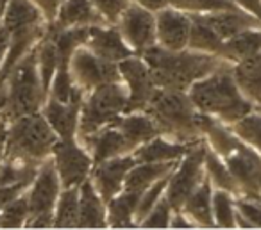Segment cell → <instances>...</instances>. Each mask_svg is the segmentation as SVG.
I'll return each instance as SVG.
<instances>
[{"instance_id": "6da1fadb", "label": "cell", "mask_w": 261, "mask_h": 230, "mask_svg": "<svg viewBox=\"0 0 261 230\" xmlns=\"http://www.w3.org/2000/svg\"><path fill=\"white\" fill-rule=\"evenodd\" d=\"M140 55L152 70L154 82L158 88L177 91H188L193 82L217 72L218 68L231 65L217 54L197 52L192 48L172 52L161 48L160 45L147 48Z\"/></svg>"}, {"instance_id": "7a4b0ae2", "label": "cell", "mask_w": 261, "mask_h": 230, "mask_svg": "<svg viewBox=\"0 0 261 230\" xmlns=\"http://www.w3.org/2000/svg\"><path fill=\"white\" fill-rule=\"evenodd\" d=\"M145 111L163 136L188 145L204 139L202 130L207 114L197 109L188 91L156 88Z\"/></svg>"}, {"instance_id": "3957f363", "label": "cell", "mask_w": 261, "mask_h": 230, "mask_svg": "<svg viewBox=\"0 0 261 230\" xmlns=\"http://www.w3.org/2000/svg\"><path fill=\"white\" fill-rule=\"evenodd\" d=\"M188 95L200 112L225 125H232L256 109L240 91L232 75V65L218 68L217 72L193 82Z\"/></svg>"}, {"instance_id": "277c9868", "label": "cell", "mask_w": 261, "mask_h": 230, "mask_svg": "<svg viewBox=\"0 0 261 230\" xmlns=\"http://www.w3.org/2000/svg\"><path fill=\"white\" fill-rule=\"evenodd\" d=\"M58 134L40 112L8 120L6 157L40 166L50 159Z\"/></svg>"}, {"instance_id": "5b68a950", "label": "cell", "mask_w": 261, "mask_h": 230, "mask_svg": "<svg viewBox=\"0 0 261 230\" xmlns=\"http://www.w3.org/2000/svg\"><path fill=\"white\" fill-rule=\"evenodd\" d=\"M38 45V43H36ZM8 91V107H6V120L18 118V116L40 112L47 100V93L40 79L36 63V47L27 52L15 66L8 79L4 80Z\"/></svg>"}, {"instance_id": "8992f818", "label": "cell", "mask_w": 261, "mask_h": 230, "mask_svg": "<svg viewBox=\"0 0 261 230\" xmlns=\"http://www.w3.org/2000/svg\"><path fill=\"white\" fill-rule=\"evenodd\" d=\"M127 104L129 97L122 80L106 82L86 93L81 105L77 137L83 139L100 130L102 127L115 123L123 112H127Z\"/></svg>"}, {"instance_id": "52a82bcc", "label": "cell", "mask_w": 261, "mask_h": 230, "mask_svg": "<svg viewBox=\"0 0 261 230\" xmlns=\"http://www.w3.org/2000/svg\"><path fill=\"white\" fill-rule=\"evenodd\" d=\"M61 189L63 186L54 162L52 159H47L40 164L33 182L25 191L27 200H29L27 228H52L56 202H58Z\"/></svg>"}, {"instance_id": "ba28073f", "label": "cell", "mask_w": 261, "mask_h": 230, "mask_svg": "<svg viewBox=\"0 0 261 230\" xmlns=\"http://www.w3.org/2000/svg\"><path fill=\"white\" fill-rule=\"evenodd\" d=\"M204 177V139H200L182 155L174 171L170 173L165 196L174 211H181L186 198L195 191Z\"/></svg>"}, {"instance_id": "9c48e42d", "label": "cell", "mask_w": 261, "mask_h": 230, "mask_svg": "<svg viewBox=\"0 0 261 230\" xmlns=\"http://www.w3.org/2000/svg\"><path fill=\"white\" fill-rule=\"evenodd\" d=\"M68 72L73 84L83 91L84 95L93 91L95 88L106 82L120 79L118 65L100 59L97 54L90 50L86 45H81L73 50L68 61Z\"/></svg>"}, {"instance_id": "30bf717a", "label": "cell", "mask_w": 261, "mask_h": 230, "mask_svg": "<svg viewBox=\"0 0 261 230\" xmlns=\"http://www.w3.org/2000/svg\"><path fill=\"white\" fill-rule=\"evenodd\" d=\"M63 187L81 186L90 179L93 159L83 143L75 137L58 139L50 155Z\"/></svg>"}, {"instance_id": "8fae6325", "label": "cell", "mask_w": 261, "mask_h": 230, "mask_svg": "<svg viewBox=\"0 0 261 230\" xmlns=\"http://www.w3.org/2000/svg\"><path fill=\"white\" fill-rule=\"evenodd\" d=\"M118 72L129 97L127 112L145 111L158 88L150 66L140 54H133L118 63Z\"/></svg>"}, {"instance_id": "7c38bea8", "label": "cell", "mask_w": 261, "mask_h": 230, "mask_svg": "<svg viewBox=\"0 0 261 230\" xmlns=\"http://www.w3.org/2000/svg\"><path fill=\"white\" fill-rule=\"evenodd\" d=\"M120 34L135 54L158 45L156 41V15L150 9L130 2L115 23Z\"/></svg>"}, {"instance_id": "4fadbf2b", "label": "cell", "mask_w": 261, "mask_h": 230, "mask_svg": "<svg viewBox=\"0 0 261 230\" xmlns=\"http://www.w3.org/2000/svg\"><path fill=\"white\" fill-rule=\"evenodd\" d=\"M224 161L238 186L240 196L261 198V155L242 141Z\"/></svg>"}, {"instance_id": "5bb4252c", "label": "cell", "mask_w": 261, "mask_h": 230, "mask_svg": "<svg viewBox=\"0 0 261 230\" xmlns=\"http://www.w3.org/2000/svg\"><path fill=\"white\" fill-rule=\"evenodd\" d=\"M156 15V41L165 50H185L188 48L190 29H192V15L172 6L154 13Z\"/></svg>"}, {"instance_id": "9a60e30c", "label": "cell", "mask_w": 261, "mask_h": 230, "mask_svg": "<svg viewBox=\"0 0 261 230\" xmlns=\"http://www.w3.org/2000/svg\"><path fill=\"white\" fill-rule=\"evenodd\" d=\"M135 164L136 159L133 154L116 155V157L106 159V161L93 164L90 173V180L106 204L123 189L127 173Z\"/></svg>"}, {"instance_id": "2e32d148", "label": "cell", "mask_w": 261, "mask_h": 230, "mask_svg": "<svg viewBox=\"0 0 261 230\" xmlns=\"http://www.w3.org/2000/svg\"><path fill=\"white\" fill-rule=\"evenodd\" d=\"M86 45L93 54H97L100 59L109 63H116L118 65L122 59L129 58L135 54V50L125 43V40L120 34L116 25H97L91 27L90 34H88Z\"/></svg>"}, {"instance_id": "e0dca14e", "label": "cell", "mask_w": 261, "mask_h": 230, "mask_svg": "<svg viewBox=\"0 0 261 230\" xmlns=\"http://www.w3.org/2000/svg\"><path fill=\"white\" fill-rule=\"evenodd\" d=\"M79 139V137H77ZM81 143L86 147V150L90 152L93 164L102 162L106 159L116 157V155H125L133 154V148L127 143V139L123 137V134L120 132V129L116 127V123L102 127L100 130L90 134V136L79 139Z\"/></svg>"}, {"instance_id": "ac0fdd59", "label": "cell", "mask_w": 261, "mask_h": 230, "mask_svg": "<svg viewBox=\"0 0 261 230\" xmlns=\"http://www.w3.org/2000/svg\"><path fill=\"white\" fill-rule=\"evenodd\" d=\"M54 29H75V27L108 25V20L90 0H63L54 22Z\"/></svg>"}, {"instance_id": "d6986e66", "label": "cell", "mask_w": 261, "mask_h": 230, "mask_svg": "<svg viewBox=\"0 0 261 230\" xmlns=\"http://www.w3.org/2000/svg\"><path fill=\"white\" fill-rule=\"evenodd\" d=\"M83 100L59 102L50 97L45 100L43 107H41V114L45 116V120H47L48 125L52 127V130L58 134L59 139H66V137L77 136Z\"/></svg>"}, {"instance_id": "ffe728a7", "label": "cell", "mask_w": 261, "mask_h": 230, "mask_svg": "<svg viewBox=\"0 0 261 230\" xmlns=\"http://www.w3.org/2000/svg\"><path fill=\"white\" fill-rule=\"evenodd\" d=\"M199 143V141H197ZM195 145V143H193ZM188 143H181L175 141L168 136H160L152 137L150 141L143 143L142 147H138L133 155H135L136 162H177L182 159V155L193 147Z\"/></svg>"}, {"instance_id": "44dd1931", "label": "cell", "mask_w": 261, "mask_h": 230, "mask_svg": "<svg viewBox=\"0 0 261 230\" xmlns=\"http://www.w3.org/2000/svg\"><path fill=\"white\" fill-rule=\"evenodd\" d=\"M108 214L106 202L100 198L98 191L91 180H84L79 186V221L77 228H106Z\"/></svg>"}, {"instance_id": "7402d4cb", "label": "cell", "mask_w": 261, "mask_h": 230, "mask_svg": "<svg viewBox=\"0 0 261 230\" xmlns=\"http://www.w3.org/2000/svg\"><path fill=\"white\" fill-rule=\"evenodd\" d=\"M115 123L120 129V132L123 134V137L127 139V143L130 145L133 152L138 147H142L143 143L150 141L152 137L160 136V129H158V125L154 123V120L150 118L147 111L123 112Z\"/></svg>"}, {"instance_id": "603a6c76", "label": "cell", "mask_w": 261, "mask_h": 230, "mask_svg": "<svg viewBox=\"0 0 261 230\" xmlns=\"http://www.w3.org/2000/svg\"><path fill=\"white\" fill-rule=\"evenodd\" d=\"M232 75L243 97L261 109V52L232 65Z\"/></svg>"}, {"instance_id": "cb8c5ba5", "label": "cell", "mask_w": 261, "mask_h": 230, "mask_svg": "<svg viewBox=\"0 0 261 230\" xmlns=\"http://www.w3.org/2000/svg\"><path fill=\"white\" fill-rule=\"evenodd\" d=\"M204 22L222 38L234 36L238 33L249 29H257L261 27V20H257L254 15L243 11V9H236V11H217V13H207V15H200Z\"/></svg>"}, {"instance_id": "d4e9b609", "label": "cell", "mask_w": 261, "mask_h": 230, "mask_svg": "<svg viewBox=\"0 0 261 230\" xmlns=\"http://www.w3.org/2000/svg\"><path fill=\"white\" fill-rule=\"evenodd\" d=\"M213 184L207 177L195 187L192 194L186 198L181 212L195 226H215L213 221Z\"/></svg>"}, {"instance_id": "484cf974", "label": "cell", "mask_w": 261, "mask_h": 230, "mask_svg": "<svg viewBox=\"0 0 261 230\" xmlns=\"http://www.w3.org/2000/svg\"><path fill=\"white\" fill-rule=\"evenodd\" d=\"M177 162H136L127 173L123 189L133 191V193H143L156 180L170 175Z\"/></svg>"}, {"instance_id": "4316f807", "label": "cell", "mask_w": 261, "mask_h": 230, "mask_svg": "<svg viewBox=\"0 0 261 230\" xmlns=\"http://www.w3.org/2000/svg\"><path fill=\"white\" fill-rule=\"evenodd\" d=\"M257 52H261V27L243 31V33H238L224 40L218 55L231 65H234V63L250 58Z\"/></svg>"}, {"instance_id": "83f0119b", "label": "cell", "mask_w": 261, "mask_h": 230, "mask_svg": "<svg viewBox=\"0 0 261 230\" xmlns=\"http://www.w3.org/2000/svg\"><path fill=\"white\" fill-rule=\"evenodd\" d=\"M140 194L133 191L122 189L116 196L106 204V214H108V226L113 228H130L136 226L135 214L138 207Z\"/></svg>"}, {"instance_id": "f1b7e54d", "label": "cell", "mask_w": 261, "mask_h": 230, "mask_svg": "<svg viewBox=\"0 0 261 230\" xmlns=\"http://www.w3.org/2000/svg\"><path fill=\"white\" fill-rule=\"evenodd\" d=\"M0 23L9 33H13V31L23 29V27H34L47 23V20L43 18L41 11L31 0H9Z\"/></svg>"}, {"instance_id": "f546056e", "label": "cell", "mask_w": 261, "mask_h": 230, "mask_svg": "<svg viewBox=\"0 0 261 230\" xmlns=\"http://www.w3.org/2000/svg\"><path fill=\"white\" fill-rule=\"evenodd\" d=\"M204 171L206 177L210 179V182L213 184V187L217 189H225L229 193L240 196L238 186H236L234 179H232L231 171H229L227 164H225L224 157L217 154L210 145L204 139Z\"/></svg>"}, {"instance_id": "4dcf8cb0", "label": "cell", "mask_w": 261, "mask_h": 230, "mask_svg": "<svg viewBox=\"0 0 261 230\" xmlns=\"http://www.w3.org/2000/svg\"><path fill=\"white\" fill-rule=\"evenodd\" d=\"M36 63H38V72H40L41 84H43V90L48 97L52 79H54L56 70H58V66H59L58 47H56L54 36H52L48 27H47V33L43 34V38H41L36 45Z\"/></svg>"}, {"instance_id": "1f68e13d", "label": "cell", "mask_w": 261, "mask_h": 230, "mask_svg": "<svg viewBox=\"0 0 261 230\" xmlns=\"http://www.w3.org/2000/svg\"><path fill=\"white\" fill-rule=\"evenodd\" d=\"M79 221V186L63 187L56 202L52 228H77Z\"/></svg>"}, {"instance_id": "d6a6232c", "label": "cell", "mask_w": 261, "mask_h": 230, "mask_svg": "<svg viewBox=\"0 0 261 230\" xmlns=\"http://www.w3.org/2000/svg\"><path fill=\"white\" fill-rule=\"evenodd\" d=\"M224 43L220 36L204 22L200 15H192V29H190L188 48L197 52H207V54H217Z\"/></svg>"}, {"instance_id": "836d02e7", "label": "cell", "mask_w": 261, "mask_h": 230, "mask_svg": "<svg viewBox=\"0 0 261 230\" xmlns=\"http://www.w3.org/2000/svg\"><path fill=\"white\" fill-rule=\"evenodd\" d=\"M229 129L236 134L240 141L249 145L252 150L261 155V109L250 111L249 114L229 125Z\"/></svg>"}, {"instance_id": "e575fe53", "label": "cell", "mask_w": 261, "mask_h": 230, "mask_svg": "<svg viewBox=\"0 0 261 230\" xmlns=\"http://www.w3.org/2000/svg\"><path fill=\"white\" fill-rule=\"evenodd\" d=\"M213 221L220 228L236 226V194L225 189H213Z\"/></svg>"}, {"instance_id": "d590c367", "label": "cell", "mask_w": 261, "mask_h": 230, "mask_svg": "<svg viewBox=\"0 0 261 230\" xmlns=\"http://www.w3.org/2000/svg\"><path fill=\"white\" fill-rule=\"evenodd\" d=\"M25 191L0 209V228H23L27 225L29 200Z\"/></svg>"}, {"instance_id": "8d00e7d4", "label": "cell", "mask_w": 261, "mask_h": 230, "mask_svg": "<svg viewBox=\"0 0 261 230\" xmlns=\"http://www.w3.org/2000/svg\"><path fill=\"white\" fill-rule=\"evenodd\" d=\"M168 6L190 15H207L217 11H236L242 9L234 0H167Z\"/></svg>"}, {"instance_id": "74e56055", "label": "cell", "mask_w": 261, "mask_h": 230, "mask_svg": "<svg viewBox=\"0 0 261 230\" xmlns=\"http://www.w3.org/2000/svg\"><path fill=\"white\" fill-rule=\"evenodd\" d=\"M236 226L261 228V198L236 196Z\"/></svg>"}, {"instance_id": "f35d334b", "label": "cell", "mask_w": 261, "mask_h": 230, "mask_svg": "<svg viewBox=\"0 0 261 230\" xmlns=\"http://www.w3.org/2000/svg\"><path fill=\"white\" fill-rule=\"evenodd\" d=\"M168 179L170 175L163 177V179L156 180L152 186H149L142 194H140V202H138V207H136V214H135V221H136V226L145 219V216L150 212V209L160 202V198L165 194L167 191V186H168Z\"/></svg>"}, {"instance_id": "ab89813d", "label": "cell", "mask_w": 261, "mask_h": 230, "mask_svg": "<svg viewBox=\"0 0 261 230\" xmlns=\"http://www.w3.org/2000/svg\"><path fill=\"white\" fill-rule=\"evenodd\" d=\"M172 214H174V209L163 194L138 226H143V228H170Z\"/></svg>"}, {"instance_id": "60d3db41", "label": "cell", "mask_w": 261, "mask_h": 230, "mask_svg": "<svg viewBox=\"0 0 261 230\" xmlns=\"http://www.w3.org/2000/svg\"><path fill=\"white\" fill-rule=\"evenodd\" d=\"M90 2L102 13V16L111 25H115L122 11L130 4V0H90Z\"/></svg>"}, {"instance_id": "b9f144b4", "label": "cell", "mask_w": 261, "mask_h": 230, "mask_svg": "<svg viewBox=\"0 0 261 230\" xmlns=\"http://www.w3.org/2000/svg\"><path fill=\"white\" fill-rule=\"evenodd\" d=\"M31 2L40 9L43 18L47 20V23H52L56 18V15H58V9H59V6H61L63 0H31Z\"/></svg>"}, {"instance_id": "7bdbcfd3", "label": "cell", "mask_w": 261, "mask_h": 230, "mask_svg": "<svg viewBox=\"0 0 261 230\" xmlns=\"http://www.w3.org/2000/svg\"><path fill=\"white\" fill-rule=\"evenodd\" d=\"M236 4L243 9V11L254 15L257 20H261V0H234Z\"/></svg>"}, {"instance_id": "ee69618b", "label": "cell", "mask_w": 261, "mask_h": 230, "mask_svg": "<svg viewBox=\"0 0 261 230\" xmlns=\"http://www.w3.org/2000/svg\"><path fill=\"white\" fill-rule=\"evenodd\" d=\"M9 43H11V33H9V31L0 23V66H2L6 55H8Z\"/></svg>"}, {"instance_id": "f6af8a7d", "label": "cell", "mask_w": 261, "mask_h": 230, "mask_svg": "<svg viewBox=\"0 0 261 230\" xmlns=\"http://www.w3.org/2000/svg\"><path fill=\"white\" fill-rule=\"evenodd\" d=\"M130 2H135V4H138V6H143V8L150 9L152 13L160 11V9H163L165 6H168L167 0H130Z\"/></svg>"}, {"instance_id": "bcb514c9", "label": "cell", "mask_w": 261, "mask_h": 230, "mask_svg": "<svg viewBox=\"0 0 261 230\" xmlns=\"http://www.w3.org/2000/svg\"><path fill=\"white\" fill-rule=\"evenodd\" d=\"M6 136H8V120L0 118V164L6 155Z\"/></svg>"}, {"instance_id": "7dc6e473", "label": "cell", "mask_w": 261, "mask_h": 230, "mask_svg": "<svg viewBox=\"0 0 261 230\" xmlns=\"http://www.w3.org/2000/svg\"><path fill=\"white\" fill-rule=\"evenodd\" d=\"M6 107H8V91H6V84L0 86V118H4Z\"/></svg>"}, {"instance_id": "c3c4849f", "label": "cell", "mask_w": 261, "mask_h": 230, "mask_svg": "<svg viewBox=\"0 0 261 230\" xmlns=\"http://www.w3.org/2000/svg\"><path fill=\"white\" fill-rule=\"evenodd\" d=\"M9 0H0V20H2V15H4L6 11V6H8Z\"/></svg>"}]
</instances>
